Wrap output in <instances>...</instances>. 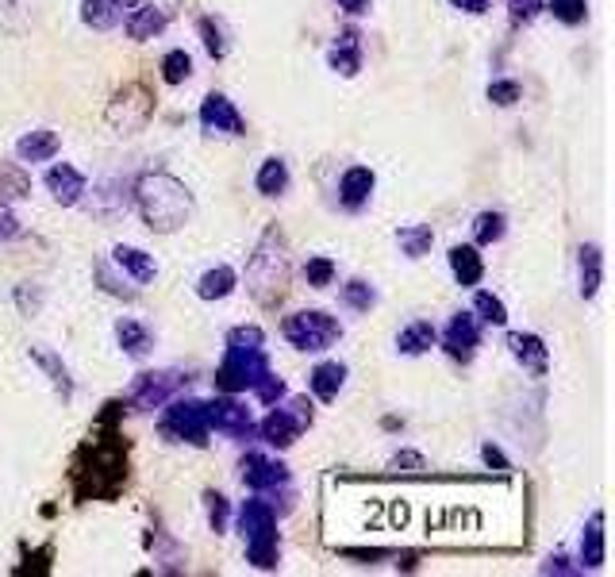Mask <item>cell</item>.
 <instances>
[{"instance_id": "cell-1", "label": "cell", "mask_w": 615, "mask_h": 577, "mask_svg": "<svg viewBox=\"0 0 615 577\" xmlns=\"http://www.w3.org/2000/svg\"><path fill=\"white\" fill-rule=\"evenodd\" d=\"M123 416L120 401H108L100 412L93 439L74 458V493L77 501H112L127 481V447L116 420Z\"/></svg>"}, {"instance_id": "cell-2", "label": "cell", "mask_w": 615, "mask_h": 577, "mask_svg": "<svg viewBox=\"0 0 615 577\" xmlns=\"http://www.w3.org/2000/svg\"><path fill=\"white\" fill-rule=\"evenodd\" d=\"M135 208L143 216V224L158 235H173L193 220V193L185 181H177L173 174H143L135 181Z\"/></svg>"}, {"instance_id": "cell-3", "label": "cell", "mask_w": 615, "mask_h": 577, "mask_svg": "<svg viewBox=\"0 0 615 577\" xmlns=\"http://www.w3.org/2000/svg\"><path fill=\"white\" fill-rule=\"evenodd\" d=\"M285 285H289V251L285 239L270 227L246 262V289L258 304H273L285 293Z\"/></svg>"}, {"instance_id": "cell-4", "label": "cell", "mask_w": 615, "mask_h": 577, "mask_svg": "<svg viewBox=\"0 0 615 577\" xmlns=\"http://www.w3.org/2000/svg\"><path fill=\"white\" fill-rule=\"evenodd\" d=\"M239 535H243L246 543V558L258 570H273L277 566L281 547H277V512H273L270 501H262V497L243 501V508H239Z\"/></svg>"}, {"instance_id": "cell-5", "label": "cell", "mask_w": 615, "mask_h": 577, "mask_svg": "<svg viewBox=\"0 0 615 577\" xmlns=\"http://www.w3.org/2000/svg\"><path fill=\"white\" fill-rule=\"evenodd\" d=\"M158 431H162V439H170V443L208 447V435H212L208 404L197 401V397H170L162 420H158Z\"/></svg>"}, {"instance_id": "cell-6", "label": "cell", "mask_w": 615, "mask_h": 577, "mask_svg": "<svg viewBox=\"0 0 615 577\" xmlns=\"http://www.w3.org/2000/svg\"><path fill=\"white\" fill-rule=\"evenodd\" d=\"M270 370V354L266 347H223V362L220 370H216V389L220 393H231V397H239V393H250L254 389V381Z\"/></svg>"}, {"instance_id": "cell-7", "label": "cell", "mask_w": 615, "mask_h": 577, "mask_svg": "<svg viewBox=\"0 0 615 577\" xmlns=\"http://www.w3.org/2000/svg\"><path fill=\"white\" fill-rule=\"evenodd\" d=\"M154 116V93L143 81H127L123 89L112 93V101L104 108V124L116 135H139Z\"/></svg>"}, {"instance_id": "cell-8", "label": "cell", "mask_w": 615, "mask_h": 577, "mask_svg": "<svg viewBox=\"0 0 615 577\" xmlns=\"http://www.w3.org/2000/svg\"><path fill=\"white\" fill-rule=\"evenodd\" d=\"M281 335L289 339V347H296V351L320 354V351H327V347L339 343L343 324H339L335 316L320 312V308H308V312H293V316H285Z\"/></svg>"}, {"instance_id": "cell-9", "label": "cell", "mask_w": 615, "mask_h": 577, "mask_svg": "<svg viewBox=\"0 0 615 577\" xmlns=\"http://www.w3.org/2000/svg\"><path fill=\"white\" fill-rule=\"evenodd\" d=\"M185 381H189V374H181V370H150V374H139L131 381V389H127V408L131 412H154V408H162L170 397H177L185 389Z\"/></svg>"}, {"instance_id": "cell-10", "label": "cell", "mask_w": 615, "mask_h": 577, "mask_svg": "<svg viewBox=\"0 0 615 577\" xmlns=\"http://www.w3.org/2000/svg\"><path fill=\"white\" fill-rule=\"evenodd\" d=\"M239 477H243L246 489H254V493H273V489L289 485V466L262 451H246L243 462H239Z\"/></svg>"}, {"instance_id": "cell-11", "label": "cell", "mask_w": 615, "mask_h": 577, "mask_svg": "<svg viewBox=\"0 0 615 577\" xmlns=\"http://www.w3.org/2000/svg\"><path fill=\"white\" fill-rule=\"evenodd\" d=\"M208 404V424H212V431H220V435H227V439H250V431H254V416H250V408L246 404H239L231 393L227 397H220V401H204Z\"/></svg>"}, {"instance_id": "cell-12", "label": "cell", "mask_w": 615, "mask_h": 577, "mask_svg": "<svg viewBox=\"0 0 615 577\" xmlns=\"http://www.w3.org/2000/svg\"><path fill=\"white\" fill-rule=\"evenodd\" d=\"M481 347V324H477V316L473 312H458V316H450V324L443 331V351L454 358V362H462L469 366L473 362V354Z\"/></svg>"}, {"instance_id": "cell-13", "label": "cell", "mask_w": 615, "mask_h": 577, "mask_svg": "<svg viewBox=\"0 0 615 577\" xmlns=\"http://www.w3.org/2000/svg\"><path fill=\"white\" fill-rule=\"evenodd\" d=\"M200 127L208 135H246V120L243 112L235 108V101H227L223 93H208L204 104H200Z\"/></svg>"}, {"instance_id": "cell-14", "label": "cell", "mask_w": 615, "mask_h": 577, "mask_svg": "<svg viewBox=\"0 0 615 577\" xmlns=\"http://www.w3.org/2000/svg\"><path fill=\"white\" fill-rule=\"evenodd\" d=\"M508 351H512V358L527 374L546 377V370H550V347L542 343V335H535V331H512L508 335Z\"/></svg>"}, {"instance_id": "cell-15", "label": "cell", "mask_w": 615, "mask_h": 577, "mask_svg": "<svg viewBox=\"0 0 615 577\" xmlns=\"http://www.w3.org/2000/svg\"><path fill=\"white\" fill-rule=\"evenodd\" d=\"M47 189L62 208H74V204H81V197L89 193V181H85V174H81L77 166L58 162V166H50L47 170Z\"/></svg>"}, {"instance_id": "cell-16", "label": "cell", "mask_w": 615, "mask_h": 577, "mask_svg": "<svg viewBox=\"0 0 615 577\" xmlns=\"http://www.w3.org/2000/svg\"><path fill=\"white\" fill-rule=\"evenodd\" d=\"M373 189H377V174L369 166H350L343 174V181H339V201L350 212H362L369 204V197H373Z\"/></svg>"}, {"instance_id": "cell-17", "label": "cell", "mask_w": 615, "mask_h": 577, "mask_svg": "<svg viewBox=\"0 0 615 577\" xmlns=\"http://www.w3.org/2000/svg\"><path fill=\"white\" fill-rule=\"evenodd\" d=\"M62 151V135L58 131H50V127H35V131H27L16 139V154H20V162H50L54 154Z\"/></svg>"}, {"instance_id": "cell-18", "label": "cell", "mask_w": 615, "mask_h": 577, "mask_svg": "<svg viewBox=\"0 0 615 577\" xmlns=\"http://www.w3.org/2000/svg\"><path fill=\"white\" fill-rule=\"evenodd\" d=\"M258 435H262L270 447H277V451H289L296 443V435H300V424L293 420L289 408H273L270 416L258 424Z\"/></svg>"}, {"instance_id": "cell-19", "label": "cell", "mask_w": 615, "mask_h": 577, "mask_svg": "<svg viewBox=\"0 0 615 577\" xmlns=\"http://www.w3.org/2000/svg\"><path fill=\"white\" fill-rule=\"evenodd\" d=\"M343 385H346V366L343 362H320L312 374H308V389H312V397L323 404H331L339 393H343Z\"/></svg>"}, {"instance_id": "cell-20", "label": "cell", "mask_w": 615, "mask_h": 577, "mask_svg": "<svg viewBox=\"0 0 615 577\" xmlns=\"http://www.w3.org/2000/svg\"><path fill=\"white\" fill-rule=\"evenodd\" d=\"M450 274H454V281L462 285V289H469V285H477L481 277H485V258L477 254V247H469V243H458V247H450Z\"/></svg>"}, {"instance_id": "cell-21", "label": "cell", "mask_w": 615, "mask_h": 577, "mask_svg": "<svg viewBox=\"0 0 615 577\" xmlns=\"http://www.w3.org/2000/svg\"><path fill=\"white\" fill-rule=\"evenodd\" d=\"M327 66L339 77H358L362 70V43H358V31H343L339 43L327 54Z\"/></svg>"}, {"instance_id": "cell-22", "label": "cell", "mask_w": 615, "mask_h": 577, "mask_svg": "<svg viewBox=\"0 0 615 577\" xmlns=\"http://www.w3.org/2000/svg\"><path fill=\"white\" fill-rule=\"evenodd\" d=\"M239 289V274L231 270V266H212V270H204L197 277V297L200 301H227L231 293Z\"/></svg>"}, {"instance_id": "cell-23", "label": "cell", "mask_w": 615, "mask_h": 577, "mask_svg": "<svg viewBox=\"0 0 615 577\" xmlns=\"http://www.w3.org/2000/svg\"><path fill=\"white\" fill-rule=\"evenodd\" d=\"M166 24H170V16L162 12V8H154V4H143V8H135L131 16H127V35L135 39V43H147V39H154V35H162L166 31Z\"/></svg>"}, {"instance_id": "cell-24", "label": "cell", "mask_w": 615, "mask_h": 577, "mask_svg": "<svg viewBox=\"0 0 615 577\" xmlns=\"http://www.w3.org/2000/svg\"><path fill=\"white\" fill-rule=\"evenodd\" d=\"M43 0H0V31L8 35H24L27 27L35 24Z\"/></svg>"}, {"instance_id": "cell-25", "label": "cell", "mask_w": 615, "mask_h": 577, "mask_svg": "<svg viewBox=\"0 0 615 577\" xmlns=\"http://www.w3.org/2000/svg\"><path fill=\"white\" fill-rule=\"evenodd\" d=\"M112 262L120 266L123 274L131 277L135 285H147V281H154V274H158V266H154V258H150L147 251H139V247H116L112 251Z\"/></svg>"}, {"instance_id": "cell-26", "label": "cell", "mask_w": 615, "mask_h": 577, "mask_svg": "<svg viewBox=\"0 0 615 577\" xmlns=\"http://www.w3.org/2000/svg\"><path fill=\"white\" fill-rule=\"evenodd\" d=\"M31 362H35V366L50 377V385L62 393V401H70V397H74V377H70L66 362H62L58 354L47 351V347H31Z\"/></svg>"}, {"instance_id": "cell-27", "label": "cell", "mask_w": 615, "mask_h": 577, "mask_svg": "<svg viewBox=\"0 0 615 577\" xmlns=\"http://www.w3.org/2000/svg\"><path fill=\"white\" fill-rule=\"evenodd\" d=\"M577 274H581V297L592 301L596 293H600V285H604V251L589 243V247H581V258H577Z\"/></svg>"}, {"instance_id": "cell-28", "label": "cell", "mask_w": 615, "mask_h": 577, "mask_svg": "<svg viewBox=\"0 0 615 577\" xmlns=\"http://www.w3.org/2000/svg\"><path fill=\"white\" fill-rule=\"evenodd\" d=\"M116 339H120V347L127 358H147L150 347H154L150 327L143 324V320H131V316H123L120 324H116Z\"/></svg>"}, {"instance_id": "cell-29", "label": "cell", "mask_w": 615, "mask_h": 577, "mask_svg": "<svg viewBox=\"0 0 615 577\" xmlns=\"http://www.w3.org/2000/svg\"><path fill=\"white\" fill-rule=\"evenodd\" d=\"M435 339H439L435 324L431 320H416V324H408L396 335V351L408 354V358H419V354H427L435 347Z\"/></svg>"}, {"instance_id": "cell-30", "label": "cell", "mask_w": 615, "mask_h": 577, "mask_svg": "<svg viewBox=\"0 0 615 577\" xmlns=\"http://www.w3.org/2000/svg\"><path fill=\"white\" fill-rule=\"evenodd\" d=\"M581 566L585 570L604 566V512H592L585 531H581Z\"/></svg>"}, {"instance_id": "cell-31", "label": "cell", "mask_w": 615, "mask_h": 577, "mask_svg": "<svg viewBox=\"0 0 615 577\" xmlns=\"http://www.w3.org/2000/svg\"><path fill=\"white\" fill-rule=\"evenodd\" d=\"M254 185H258L262 197H281L289 189V162L285 158H266L258 166V174H254Z\"/></svg>"}, {"instance_id": "cell-32", "label": "cell", "mask_w": 615, "mask_h": 577, "mask_svg": "<svg viewBox=\"0 0 615 577\" xmlns=\"http://www.w3.org/2000/svg\"><path fill=\"white\" fill-rule=\"evenodd\" d=\"M396 243H400V254L404 258H423L435 243V227L431 224H408L396 231Z\"/></svg>"}, {"instance_id": "cell-33", "label": "cell", "mask_w": 615, "mask_h": 577, "mask_svg": "<svg viewBox=\"0 0 615 577\" xmlns=\"http://www.w3.org/2000/svg\"><path fill=\"white\" fill-rule=\"evenodd\" d=\"M81 24L93 31H112L120 24V8L112 0H81Z\"/></svg>"}, {"instance_id": "cell-34", "label": "cell", "mask_w": 615, "mask_h": 577, "mask_svg": "<svg viewBox=\"0 0 615 577\" xmlns=\"http://www.w3.org/2000/svg\"><path fill=\"white\" fill-rule=\"evenodd\" d=\"M504 231H508L504 212H492V208L477 212V220H473V239H477V247H492V243H500Z\"/></svg>"}, {"instance_id": "cell-35", "label": "cell", "mask_w": 615, "mask_h": 577, "mask_svg": "<svg viewBox=\"0 0 615 577\" xmlns=\"http://www.w3.org/2000/svg\"><path fill=\"white\" fill-rule=\"evenodd\" d=\"M193 77V58H189V51H166L162 54V81L166 85H185Z\"/></svg>"}, {"instance_id": "cell-36", "label": "cell", "mask_w": 615, "mask_h": 577, "mask_svg": "<svg viewBox=\"0 0 615 577\" xmlns=\"http://www.w3.org/2000/svg\"><path fill=\"white\" fill-rule=\"evenodd\" d=\"M473 316L492 327H504L508 324V304L500 301L496 293H477V297H473Z\"/></svg>"}, {"instance_id": "cell-37", "label": "cell", "mask_w": 615, "mask_h": 577, "mask_svg": "<svg viewBox=\"0 0 615 577\" xmlns=\"http://www.w3.org/2000/svg\"><path fill=\"white\" fill-rule=\"evenodd\" d=\"M31 197V177L24 170H0V204H16Z\"/></svg>"}, {"instance_id": "cell-38", "label": "cell", "mask_w": 615, "mask_h": 577, "mask_svg": "<svg viewBox=\"0 0 615 577\" xmlns=\"http://www.w3.org/2000/svg\"><path fill=\"white\" fill-rule=\"evenodd\" d=\"M343 304L346 308H354V312H369L373 304H377V289L362 281V277H354V281H346L343 285Z\"/></svg>"}, {"instance_id": "cell-39", "label": "cell", "mask_w": 615, "mask_h": 577, "mask_svg": "<svg viewBox=\"0 0 615 577\" xmlns=\"http://www.w3.org/2000/svg\"><path fill=\"white\" fill-rule=\"evenodd\" d=\"M197 31H200V43H204V51H208V58H227V39H223V27L212 20V16H200V24H197Z\"/></svg>"}, {"instance_id": "cell-40", "label": "cell", "mask_w": 615, "mask_h": 577, "mask_svg": "<svg viewBox=\"0 0 615 577\" xmlns=\"http://www.w3.org/2000/svg\"><path fill=\"white\" fill-rule=\"evenodd\" d=\"M254 397L262 404H277V401H285V393H289V385H285V377L281 374H273V370H266V374L254 381V389H250Z\"/></svg>"}, {"instance_id": "cell-41", "label": "cell", "mask_w": 615, "mask_h": 577, "mask_svg": "<svg viewBox=\"0 0 615 577\" xmlns=\"http://www.w3.org/2000/svg\"><path fill=\"white\" fill-rule=\"evenodd\" d=\"M546 8L554 12V20H562V24H569V27L589 20V0H550Z\"/></svg>"}, {"instance_id": "cell-42", "label": "cell", "mask_w": 615, "mask_h": 577, "mask_svg": "<svg viewBox=\"0 0 615 577\" xmlns=\"http://www.w3.org/2000/svg\"><path fill=\"white\" fill-rule=\"evenodd\" d=\"M304 281H308L312 289H327V285L335 281V262H331L327 254L308 258V262H304Z\"/></svg>"}, {"instance_id": "cell-43", "label": "cell", "mask_w": 615, "mask_h": 577, "mask_svg": "<svg viewBox=\"0 0 615 577\" xmlns=\"http://www.w3.org/2000/svg\"><path fill=\"white\" fill-rule=\"evenodd\" d=\"M204 508H208V527H212L216 535H223V531H227V516H231L227 497L216 493V489H208V493H204Z\"/></svg>"}, {"instance_id": "cell-44", "label": "cell", "mask_w": 615, "mask_h": 577, "mask_svg": "<svg viewBox=\"0 0 615 577\" xmlns=\"http://www.w3.org/2000/svg\"><path fill=\"white\" fill-rule=\"evenodd\" d=\"M223 343H231V347H266V331L254 324H239L223 335Z\"/></svg>"}, {"instance_id": "cell-45", "label": "cell", "mask_w": 615, "mask_h": 577, "mask_svg": "<svg viewBox=\"0 0 615 577\" xmlns=\"http://www.w3.org/2000/svg\"><path fill=\"white\" fill-rule=\"evenodd\" d=\"M93 274H97V281H100V289H104V293L123 297V301H135V289H131V285H123L120 277H112V266H108V262H97V270H93Z\"/></svg>"}, {"instance_id": "cell-46", "label": "cell", "mask_w": 615, "mask_h": 577, "mask_svg": "<svg viewBox=\"0 0 615 577\" xmlns=\"http://www.w3.org/2000/svg\"><path fill=\"white\" fill-rule=\"evenodd\" d=\"M519 97H523L519 81H492V85H489V101L496 104V108H512Z\"/></svg>"}, {"instance_id": "cell-47", "label": "cell", "mask_w": 615, "mask_h": 577, "mask_svg": "<svg viewBox=\"0 0 615 577\" xmlns=\"http://www.w3.org/2000/svg\"><path fill=\"white\" fill-rule=\"evenodd\" d=\"M542 12V0H508V16L512 24H531Z\"/></svg>"}, {"instance_id": "cell-48", "label": "cell", "mask_w": 615, "mask_h": 577, "mask_svg": "<svg viewBox=\"0 0 615 577\" xmlns=\"http://www.w3.org/2000/svg\"><path fill=\"white\" fill-rule=\"evenodd\" d=\"M24 231V224H20V216L8 208V204H0V243H12L16 235Z\"/></svg>"}, {"instance_id": "cell-49", "label": "cell", "mask_w": 615, "mask_h": 577, "mask_svg": "<svg viewBox=\"0 0 615 577\" xmlns=\"http://www.w3.org/2000/svg\"><path fill=\"white\" fill-rule=\"evenodd\" d=\"M289 412H293V420L300 424V431H308V427L316 424V412H312V401L308 397H293V401L285 404Z\"/></svg>"}, {"instance_id": "cell-50", "label": "cell", "mask_w": 615, "mask_h": 577, "mask_svg": "<svg viewBox=\"0 0 615 577\" xmlns=\"http://www.w3.org/2000/svg\"><path fill=\"white\" fill-rule=\"evenodd\" d=\"M542 574H562V577H577L585 574V566H573L566 554H554V558H546L542 562Z\"/></svg>"}, {"instance_id": "cell-51", "label": "cell", "mask_w": 615, "mask_h": 577, "mask_svg": "<svg viewBox=\"0 0 615 577\" xmlns=\"http://www.w3.org/2000/svg\"><path fill=\"white\" fill-rule=\"evenodd\" d=\"M16 304H20V312H24V316H35V312H39V304H43V293H39V289H31V281H27V285L16 289Z\"/></svg>"}, {"instance_id": "cell-52", "label": "cell", "mask_w": 615, "mask_h": 577, "mask_svg": "<svg viewBox=\"0 0 615 577\" xmlns=\"http://www.w3.org/2000/svg\"><path fill=\"white\" fill-rule=\"evenodd\" d=\"M481 458H485V466H489V470H496V474H508V470H512V462L504 458V451H500V447H492V443H485V447H481Z\"/></svg>"}, {"instance_id": "cell-53", "label": "cell", "mask_w": 615, "mask_h": 577, "mask_svg": "<svg viewBox=\"0 0 615 577\" xmlns=\"http://www.w3.org/2000/svg\"><path fill=\"white\" fill-rule=\"evenodd\" d=\"M400 466H408V470H423V454L416 451H400L393 458V470H400Z\"/></svg>"}, {"instance_id": "cell-54", "label": "cell", "mask_w": 615, "mask_h": 577, "mask_svg": "<svg viewBox=\"0 0 615 577\" xmlns=\"http://www.w3.org/2000/svg\"><path fill=\"white\" fill-rule=\"evenodd\" d=\"M450 8H458V12H469V16H481V12L489 8V0H450Z\"/></svg>"}, {"instance_id": "cell-55", "label": "cell", "mask_w": 615, "mask_h": 577, "mask_svg": "<svg viewBox=\"0 0 615 577\" xmlns=\"http://www.w3.org/2000/svg\"><path fill=\"white\" fill-rule=\"evenodd\" d=\"M335 4L343 8L346 16H366V12H369V4H373V0H335Z\"/></svg>"}, {"instance_id": "cell-56", "label": "cell", "mask_w": 615, "mask_h": 577, "mask_svg": "<svg viewBox=\"0 0 615 577\" xmlns=\"http://www.w3.org/2000/svg\"><path fill=\"white\" fill-rule=\"evenodd\" d=\"M112 4H116V8H139L143 0H112Z\"/></svg>"}]
</instances>
